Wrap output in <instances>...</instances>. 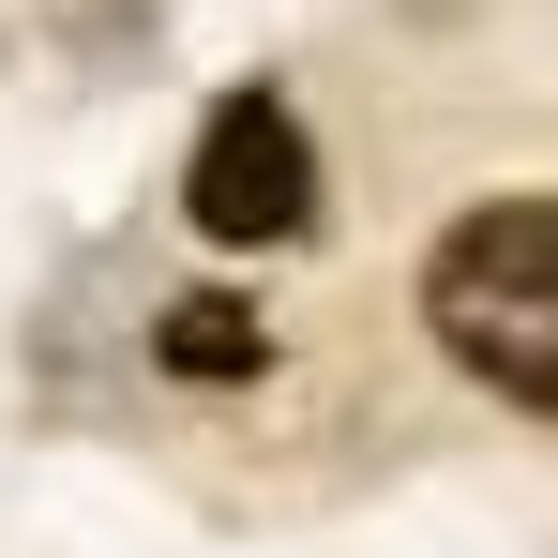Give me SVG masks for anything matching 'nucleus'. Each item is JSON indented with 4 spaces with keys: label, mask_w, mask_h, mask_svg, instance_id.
I'll list each match as a JSON object with an SVG mask.
<instances>
[{
    "label": "nucleus",
    "mask_w": 558,
    "mask_h": 558,
    "mask_svg": "<svg viewBox=\"0 0 558 558\" xmlns=\"http://www.w3.org/2000/svg\"><path fill=\"white\" fill-rule=\"evenodd\" d=\"M423 317L468 377L558 408V196H498L423 257Z\"/></svg>",
    "instance_id": "obj_1"
},
{
    "label": "nucleus",
    "mask_w": 558,
    "mask_h": 558,
    "mask_svg": "<svg viewBox=\"0 0 558 558\" xmlns=\"http://www.w3.org/2000/svg\"><path fill=\"white\" fill-rule=\"evenodd\" d=\"M182 211L211 227V242H227V257H257V242H287V227L317 211V167H302V121H287L272 92H227L211 121H196Z\"/></svg>",
    "instance_id": "obj_2"
},
{
    "label": "nucleus",
    "mask_w": 558,
    "mask_h": 558,
    "mask_svg": "<svg viewBox=\"0 0 558 558\" xmlns=\"http://www.w3.org/2000/svg\"><path fill=\"white\" fill-rule=\"evenodd\" d=\"M167 363L182 377H257V302H167Z\"/></svg>",
    "instance_id": "obj_3"
}]
</instances>
